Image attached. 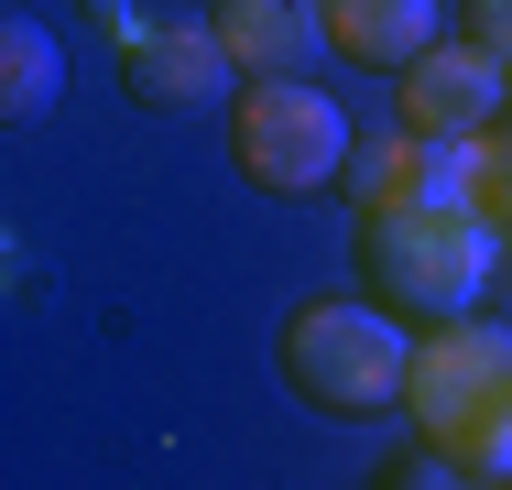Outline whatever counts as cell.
I'll return each instance as SVG.
<instances>
[{
    "mask_svg": "<svg viewBox=\"0 0 512 490\" xmlns=\"http://www.w3.org/2000/svg\"><path fill=\"white\" fill-rule=\"evenodd\" d=\"M502 240L469 196H414V207H360V284L414 327L480 316V294L502 273Z\"/></svg>",
    "mask_w": 512,
    "mask_h": 490,
    "instance_id": "obj_1",
    "label": "cell"
},
{
    "mask_svg": "<svg viewBox=\"0 0 512 490\" xmlns=\"http://www.w3.org/2000/svg\"><path fill=\"white\" fill-rule=\"evenodd\" d=\"M404 414L447 469L512 480V327H480V316L425 327L404 371Z\"/></svg>",
    "mask_w": 512,
    "mask_h": 490,
    "instance_id": "obj_2",
    "label": "cell"
},
{
    "mask_svg": "<svg viewBox=\"0 0 512 490\" xmlns=\"http://www.w3.org/2000/svg\"><path fill=\"white\" fill-rule=\"evenodd\" d=\"M414 316H393L382 294H316L295 305L284 327V382L306 392L316 414H382L404 403V371H414Z\"/></svg>",
    "mask_w": 512,
    "mask_h": 490,
    "instance_id": "obj_3",
    "label": "cell"
},
{
    "mask_svg": "<svg viewBox=\"0 0 512 490\" xmlns=\"http://www.w3.org/2000/svg\"><path fill=\"white\" fill-rule=\"evenodd\" d=\"M229 164H240L262 196H327L349 175V109H338V88L251 77L240 109H229Z\"/></svg>",
    "mask_w": 512,
    "mask_h": 490,
    "instance_id": "obj_4",
    "label": "cell"
},
{
    "mask_svg": "<svg viewBox=\"0 0 512 490\" xmlns=\"http://www.w3.org/2000/svg\"><path fill=\"white\" fill-rule=\"evenodd\" d=\"M393 109H404V131H425V142H480V131L512 109V66L480 55L469 33H447V44H425V55L404 66Z\"/></svg>",
    "mask_w": 512,
    "mask_h": 490,
    "instance_id": "obj_5",
    "label": "cell"
},
{
    "mask_svg": "<svg viewBox=\"0 0 512 490\" xmlns=\"http://www.w3.org/2000/svg\"><path fill=\"white\" fill-rule=\"evenodd\" d=\"M120 66H131V98L142 109H207V98L240 77L229 44H218V22H142L120 44Z\"/></svg>",
    "mask_w": 512,
    "mask_h": 490,
    "instance_id": "obj_6",
    "label": "cell"
},
{
    "mask_svg": "<svg viewBox=\"0 0 512 490\" xmlns=\"http://www.w3.org/2000/svg\"><path fill=\"white\" fill-rule=\"evenodd\" d=\"M207 22H218V44H229L240 77H306L316 55L338 44L327 33V0H218Z\"/></svg>",
    "mask_w": 512,
    "mask_h": 490,
    "instance_id": "obj_7",
    "label": "cell"
},
{
    "mask_svg": "<svg viewBox=\"0 0 512 490\" xmlns=\"http://www.w3.org/2000/svg\"><path fill=\"white\" fill-rule=\"evenodd\" d=\"M327 33H338V55L404 77L425 44H447V0H327Z\"/></svg>",
    "mask_w": 512,
    "mask_h": 490,
    "instance_id": "obj_8",
    "label": "cell"
},
{
    "mask_svg": "<svg viewBox=\"0 0 512 490\" xmlns=\"http://www.w3.org/2000/svg\"><path fill=\"white\" fill-rule=\"evenodd\" d=\"M349 196H360V207H414V196H469V175H458V142L393 131V142L349 153Z\"/></svg>",
    "mask_w": 512,
    "mask_h": 490,
    "instance_id": "obj_9",
    "label": "cell"
},
{
    "mask_svg": "<svg viewBox=\"0 0 512 490\" xmlns=\"http://www.w3.org/2000/svg\"><path fill=\"white\" fill-rule=\"evenodd\" d=\"M55 88H66V44L11 11V22H0V109H11V120H44Z\"/></svg>",
    "mask_w": 512,
    "mask_h": 490,
    "instance_id": "obj_10",
    "label": "cell"
},
{
    "mask_svg": "<svg viewBox=\"0 0 512 490\" xmlns=\"http://www.w3.org/2000/svg\"><path fill=\"white\" fill-rule=\"evenodd\" d=\"M458 175H469V207L491 229H512V120H491L480 142H458Z\"/></svg>",
    "mask_w": 512,
    "mask_h": 490,
    "instance_id": "obj_11",
    "label": "cell"
},
{
    "mask_svg": "<svg viewBox=\"0 0 512 490\" xmlns=\"http://www.w3.org/2000/svg\"><path fill=\"white\" fill-rule=\"evenodd\" d=\"M458 22H469L480 55H502V66H512V0H458Z\"/></svg>",
    "mask_w": 512,
    "mask_h": 490,
    "instance_id": "obj_12",
    "label": "cell"
},
{
    "mask_svg": "<svg viewBox=\"0 0 512 490\" xmlns=\"http://www.w3.org/2000/svg\"><path fill=\"white\" fill-rule=\"evenodd\" d=\"M480 490H512V480H480Z\"/></svg>",
    "mask_w": 512,
    "mask_h": 490,
    "instance_id": "obj_13",
    "label": "cell"
}]
</instances>
